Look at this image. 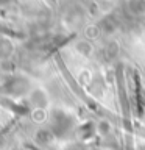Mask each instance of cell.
Masks as SVG:
<instances>
[{
  "instance_id": "1",
  "label": "cell",
  "mask_w": 145,
  "mask_h": 150,
  "mask_svg": "<svg viewBox=\"0 0 145 150\" xmlns=\"http://www.w3.org/2000/svg\"><path fill=\"white\" fill-rule=\"evenodd\" d=\"M9 2H11V0H0V5H6Z\"/></svg>"
}]
</instances>
